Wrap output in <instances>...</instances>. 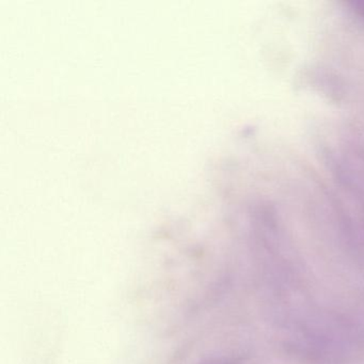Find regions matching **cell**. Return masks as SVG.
Instances as JSON below:
<instances>
[{
	"label": "cell",
	"mask_w": 364,
	"mask_h": 364,
	"mask_svg": "<svg viewBox=\"0 0 364 364\" xmlns=\"http://www.w3.org/2000/svg\"><path fill=\"white\" fill-rule=\"evenodd\" d=\"M355 11L360 18H364V3L355 4Z\"/></svg>",
	"instance_id": "6da1fadb"
},
{
	"label": "cell",
	"mask_w": 364,
	"mask_h": 364,
	"mask_svg": "<svg viewBox=\"0 0 364 364\" xmlns=\"http://www.w3.org/2000/svg\"><path fill=\"white\" fill-rule=\"evenodd\" d=\"M218 364H233L232 362H225V363H218Z\"/></svg>",
	"instance_id": "7a4b0ae2"
}]
</instances>
